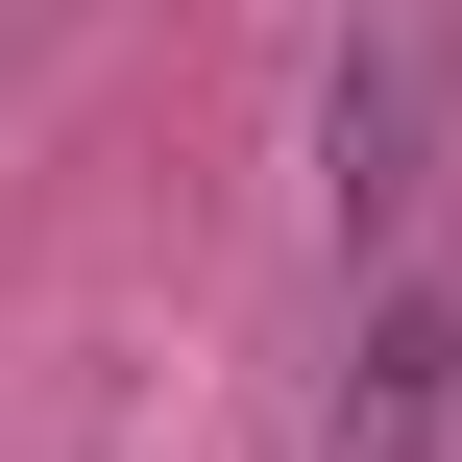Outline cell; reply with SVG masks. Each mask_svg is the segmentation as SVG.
<instances>
[{"label": "cell", "mask_w": 462, "mask_h": 462, "mask_svg": "<svg viewBox=\"0 0 462 462\" xmlns=\"http://www.w3.org/2000/svg\"><path fill=\"white\" fill-rule=\"evenodd\" d=\"M439 97H462V24H439V0L341 24V73H317V195H341V244H365V268H390V244H414V195H439Z\"/></svg>", "instance_id": "obj_1"}, {"label": "cell", "mask_w": 462, "mask_h": 462, "mask_svg": "<svg viewBox=\"0 0 462 462\" xmlns=\"http://www.w3.org/2000/svg\"><path fill=\"white\" fill-rule=\"evenodd\" d=\"M462 439V317L439 292H365V341H341V414H317V462H439Z\"/></svg>", "instance_id": "obj_2"}]
</instances>
